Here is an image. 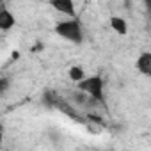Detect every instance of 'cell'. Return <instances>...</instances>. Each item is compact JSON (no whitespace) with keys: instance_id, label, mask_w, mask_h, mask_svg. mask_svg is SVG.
Wrapping results in <instances>:
<instances>
[{"instance_id":"obj_1","label":"cell","mask_w":151,"mask_h":151,"mask_svg":"<svg viewBox=\"0 0 151 151\" xmlns=\"http://www.w3.org/2000/svg\"><path fill=\"white\" fill-rule=\"evenodd\" d=\"M55 32L62 39H66L69 43H75V45H80L84 41V29H82V23L77 20V16L59 22L55 25Z\"/></svg>"},{"instance_id":"obj_2","label":"cell","mask_w":151,"mask_h":151,"mask_svg":"<svg viewBox=\"0 0 151 151\" xmlns=\"http://www.w3.org/2000/svg\"><path fill=\"white\" fill-rule=\"evenodd\" d=\"M77 87L84 93H87L93 100H96L98 103H103V78L98 75L93 77H86L84 80H80L77 84Z\"/></svg>"},{"instance_id":"obj_3","label":"cell","mask_w":151,"mask_h":151,"mask_svg":"<svg viewBox=\"0 0 151 151\" xmlns=\"http://www.w3.org/2000/svg\"><path fill=\"white\" fill-rule=\"evenodd\" d=\"M48 4L52 9H55L57 13L68 16V18H73L77 16V7H75V0H48Z\"/></svg>"},{"instance_id":"obj_4","label":"cell","mask_w":151,"mask_h":151,"mask_svg":"<svg viewBox=\"0 0 151 151\" xmlns=\"http://www.w3.org/2000/svg\"><path fill=\"white\" fill-rule=\"evenodd\" d=\"M135 68L140 75L151 78V52H142L135 60Z\"/></svg>"},{"instance_id":"obj_5","label":"cell","mask_w":151,"mask_h":151,"mask_svg":"<svg viewBox=\"0 0 151 151\" xmlns=\"http://www.w3.org/2000/svg\"><path fill=\"white\" fill-rule=\"evenodd\" d=\"M14 25H16L14 14H13L6 6H2V9H0V30L7 32V30H11Z\"/></svg>"},{"instance_id":"obj_6","label":"cell","mask_w":151,"mask_h":151,"mask_svg":"<svg viewBox=\"0 0 151 151\" xmlns=\"http://www.w3.org/2000/svg\"><path fill=\"white\" fill-rule=\"evenodd\" d=\"M109 23H110V29L116 34H119V36H126L128 34V22L123 16H112Z\"/></svg>"},{"instance_id":"obj_7","label":"cell","mask_w":151,"mask_h":151,"mask_svg":"<svg viewBox=\"0 0 151 151\" xmlns=\"http://www.w3.org/2000/svg\"><path fill=\"white\" fill-rule=\"evenodd\" d=\"M68 77H69L71 82L78 84L80 80H84V78L87 77V75H86V69H84L82 66H71V68L68 69Z\"/></svg>"},{"instance_id":"obj_8","label":"cell","mask_w":151,"mask_h":151,"mask_svg":"<svg viewBox=\"0 0 151 151\" xmlns=\"http://www.w3.org/2000/svg\"><path fill=\"white\" fill-rule=\"evenodd\" d=\"M144 4H146V6H147L149 9H151V0H144Z\"/></svg>"}]
</instances>
